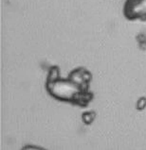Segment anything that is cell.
I'll use <instances>...</instances> for the list:
<instances>
[{
    "label": "cell",
    "instance_id": "obj_1",
    "mask_svg": "<svg viewBox=\"0 0 146 150\" xmlns=\"http://www.w3.org/2000/svg\"><path fill=\"white\" fill-rule=\"evenodd\" d=\"M46 89L49 95L55 99L75 104L81 93L84 92L80 85L67 79H59L54 82L46 83Z\"/></svg>",
    "mask_w": 146,
    "mask_h": 150
},
{
    "label": "cell",
    "instance_id": "obj_2",
    "mask_svg": "<svg viewBox=\"0 0 146 150\" xmlns=\"http://www.w3.org/2000/svg\"><path fill=\"white\" fill-rule=\"evenodd\" d=\"M123 15L130 21H146V0H126Z\"/></svg>",
    "mask_w": 146,
    "mask_h": 150
},
{
    "label": "cell",
    "instance_id": "obj_3",
    "mask_svg": "<svg viewBox=\"0 0 146 150\" xmlns=\"http://www.w3.org/2000/svg\"><path fill=\"white\" fill-rule=\"evenodd\" d=\"M70 80L80 85L84 92L89 91V84L92 80V75L84 67H79L72 70L67 76Z\"/></svg>",
    "mask_w": 146,
    "mask_h": 150
},
{
    "label": "cell",
    "instance_id": "obj_4",
    "mask_svg": "<svg viewBox=\"0 0 146 150\" xmlns=\"http://www.w3.org/2000/svg\"><path fill=\"white\" fill-rule=\"evenodd\" d=\"M92 99H93V93L91 92L90 91L83 92L80 93V96L77 98L74 105H78L80 107H85L92 101Z\"/></svg>",
    "mask_w": 146,
    "mask_h": 150
},
{
    "label": "cell",
    "instance_id": "obj_5",
    "mask_svg": "<svg viewBox=\"0 0 146 150\" xmlns=\"http://www.w3.org/2000/svg\"><path fill=\"white\" fill-rule=\"evenodd\" d=\"M59 79H61L60 76V68L56 65L51 66L49 69L48 76H47V81L46 83H50L54 82V81L58 80Z\"/></svg>",
    "mask_w": 146,
    "mask_h": 150
},
{
    "label": "cell",
    "instance_id": "obj_6",
    "mask_svg": "<svg viewBox=\"0 0 146 150\" xmlns=\"http://www.w3.org/2000/svg\"><path fill=\"white\" fill-rule=\"evenodd\" d=\"M96 116H97V114L95 111L88 110L82 114V120H83V122L85 124V125H91V124L94 122V120H95Z\"/></svg>",
    "mask_w": 146,
    "mask_h": 150
},
{
    "label": "cell",
    "instance_id": "obj_7",
    "mask_svg": "<svg viewBox=\"0 0 146 150\" xmlns=\"http://www.w3.org/2000/svg\"><path fill=\"white\" fill-rule=\"evenodd\" d=\"M146 108V96L140 97L136 103V109L138 110H143Z\"/></svg>",
    "mask_w": 146,
    "mask_h": 150
},
{
    "label": "cell",
    "instance_id": "obj_8",
    "mask_svg": "<svg viewBox=\"0 0 146 150\" xmlns=\"http://www.w3.org/2000/svg\"><path fill=\"white\" fill-rule=\"evenodd\" d=\"M21 150H48L42 146H38V145L34 144H26L21 148Z\"/></svg>",
    "mask_w": 146,
    "mask_h": 150
}]
</instances>
